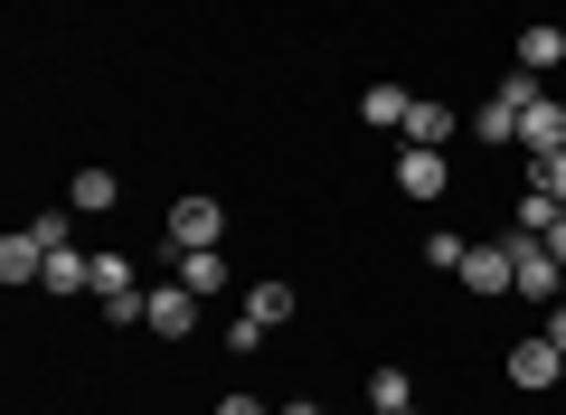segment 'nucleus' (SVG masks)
I'll return each mask as SVG.
<instances>
[{
    "label": "nucleus",
    "instance_id": "f3484780",
    "mask_svg": "<svg viewBox=\"0 0 566 415\" xmlns=\"http://www.w3.org/2000/svg\"><path fill=\"white\" fill-rule=\"evenodd\" d=\"M528 189H538L547 208H566V152H528Z\"/></svg>",
    "mask_w": 566,
    "mask_h": 415
},
{
    "label": "nucleus",
    "instance_id": "b1692460",
    "mask_svg": "<svg viewBox=\"0 0 566 415\" xmlns=\"http://www.w3.org/2000/svg\"><path fill=\"white\" fill-rule=\"evenodd\" d=\"M538 331H547V340L566 350V302H547V321H538Z\"/></svg>",
    "mask_w": 566,
    "mask_h": 415
},
{
    "label": "nucleus",
    "instance_id": "9d476101",
    "mask_svg": "<svg viewBox=\"0 0 566 415\" xmlns=\"http://www.w3.org/2000/svg\"><path fill=\"white\" fill-rule=\"evenodd\" d=\"M293 312H303V293H293V283H245V321H255V331H283Z\"/></svg>",
    "mask_w": 566,
    "mask_h": 415
},
{
    "label": "nucleus",
    "instance_id": "1a4fd4ad",
    "mask_svg": "<svg viewBox=\"0 0 566 415\" xmlns=\"http://www.w3.org/2000/svg\"><path fill=\"white\" fill-rule=\"evenodd\" d=\"M520 152H566V104H557V95H538V104L520 114Z\"/></svg>",
    "mask_w": 566,
    "mask_h": 415
},
{
    "label": "nucleus",
    "instance_id": "39448f33",
    "mask_svg": "<svg viewBox=\"0 0 566 415\" xmlns=\"http://www.w3.org/2000/svg\"><path fill=\"white\" fill-rule=\"evenodd\" d=\"M444 189H453L444 152H424V142H406V152H397V198H444Z\"/></svg>",
    "mask_w": 566,
    "mask_h": 415
},
{
    "label": "nucleus",
    "instance_id": "0eeeda50",
    "mask_svg": "<svg viewBox=\"0 0 566 415\" xmlns=\"http://www.w3.org/2000/svg\"><path fill=\"white\" fill-rule=\"evenodd\" d=\"M453 133H463V114H453L444 95H416V114H406V142H424V152H444Z\"/></svg>",
    "mask_w": 566,
    "mask_h": 415
},
{
    "label": "nucleus",
    "instance_id": "412c9836",
    "mask_svg": "<svg viewBox=\"0 0 566 415\" xmlns=\"http://www.w3.org/2000/svg\"><path fill=\"white\" fill-rule=\"evenodd\" d=\"M142 302H151V293H104V302H95V312H104V321H114V331H133V321H142Z\"/></svg>",
    "mask_w": 566,
    "mask_h": 415
},
{
    "label": "nucleus",
    "instance_id": "ddd939ff",
    "mask_svg": "<svg viewBox=\"0 0 566 415\" xmlns=\"http://www.w3.org/2000/svg\"><path fill=\"white\" fill-rule=\"evenodd\" d=\"M170 274H180L199 302H208V293H227V256H218V246H199V256H170Z\"/></svg>",
    "mask_w": 566,
    "mask_h": 415
},
{
    "label": "nucleus",
    "instance_id": "393cba45",
    "mask_svg": "<svg viewBox=\"0 0 566 415\" xmlns=\"http://www.w3.org/2000/svg\"><path fill=\"white\" fill-rule=\"evenodd\" d=\"M274 415H322V406H312V396H293V406H274Z\"/></svg>",
    "mask_w": 566,
    "mask_h": 415
},
{
    "label": "nucleus",
    "instance_id": "bb28decb",
    "mask_svg": "<svg viewBox=\"0 0 566 415\" xmlns=\"http://www.w3.org/2000/svg\"><path fill=\"white\" fill-rule=\"evenodd\" d=\"M557 387H566V377H557Z\"/></svg>",
    "mask_w": 566,
    "mask_h": 415
},
{
    "label": "nucleus",
    "instance_id": "f03ea898",
    "mask_svg": "<svg viewBox=\"0 0 566 415\" xmlns=\"http://www.w3.org/2000/svg\"><path fill=\"white\" fill-rule=\"evenodd\" d=\"M218 237H227L218 198H170V208H161V246H170V256H199V246H218Z\"/></svg>",
    "mask_w": 566,
    "mask_h": 415
},
{
    "label": "nucleus",
    "instance_id": "20e7f679",
    "mask_svg": "<svg viewBox=\"0 0 566 415\" xmlns=\"http://www.w3.org/2000/svg\"><path fill=\"white\" fill-rule=\"evenodd\" d=\"M142 321H151L161 340H189V331H199V293H189L180 274H170V283H151V302H142Z\"/></svg>",
    "mask_w": 566,
    "mask_h": 415
},
{
    "label": "nucleus",
    "instance_id": "6e6552de",
    "mask_svg": "<svg viewBox=\"0 0 566 415\" xmlns=\"http://www.w3.org/2000/svg\"><path fill=\"white\" fill-rule=\"evenodd\" d=\"M463 283H472V302H501V293H510V246H472V256H463Z\"/></svg>",
    "mask_w": 566,
    "mask_h": 415
},
{
    "label": "nucleus",
    "instance_id": "cd10ccee",
    "mask_svg": "<svg viewBox=\"0 0 566 415\" xmlns=\"http://www.w3.org/2000/svg\"><path fill=\"white\" fill-rule=\"evenodd\" d=\"M557 302H566V293H557Z\"/></svg>",
    "mask_w": 566,
    "mask_h": 415
},
{
    "label": "nucleus",
    "instance_id": "4be33fe9",
    "mask_svg": "<svg viewBox=\"0 0 566 415\" xmlns=\"http://www.w3.org/2000/svg\"><path fill=\"white\" fill-rule=\"evenodd\" d=\"M218 415H274V406H264V396H245V387H237V396H218Z\"/></svg>",
    "mask_w": 566,
    "mask_h": 415
},
{
    "label": "nucleus",
    "instance_id": "5701e85b",
    "mask_svg": "<svg viewBox=\"0 0 566 415\" xmlns=\"http://www.w3.org/2000/svg\"><path fill=\"white\" fill-rule=\"evenodd\" d=\"M538 237H547V256H557V264H566V208H557V218H547V227H538Z\"/></svg>",
    "mask_w": 566,
    "mask_h": 415
},
{
    "label": "nucleus",
    "instance_id": "9b49d317",
    "mask_svg": "<svg viewBox=\"0 0 566 415\" xmlns=\"http://www.w3.org/2000/svg\"><path fill=\"white\" fill-rule=\"evenodd\" d=\"M114 198H123V179H114V170H95V160H85V170L66 179V208H76V218H104Z\"/></svg>",
    "mask_w": 566,
    "mask_h": 415
},
{
    "label": "nucleus",
    "instance_id": "423d86ee",
    "mask_svg": "<svg viewBox=\"0 0 566 415\" xmlns=\"http://www.w3.org/2000/svg\"><path fill=\"white\" fill-rule=\"evenodd\" d=\"M0 283H48V246H39V227H10V237H0Z\"/></svg>",
    "mask_w": 566,
    "mask_h": 415
},
{
    "label": "nucleus",
    "instance_id": "6ab92c4d",
    "mask_svg": "<svg viewBox=\"0 0 566 415\" xmlns=\"http://www.w3.org/2000/svg\"><path fill=\"white\" fill-rule=\"evenodd\" d=\"M463 256H472V246L453 237V227H434V237H424V264H434V274H463Z\"/></svg>",
    "mask_w": 566,
    "mask_h": 415
},
{
    "label": "nucleus",
    "instance_id": "a211bd4d",
    "mask_svg": "<svg viewBox=\"0 0 566 415\" xmlns=\"http://www.w3.org/2000/svg\"><path fill=\"white\" fill-rule=\"evenodd\" d=\"M104 293H142V283H133V256H114V246L95 256V302H104Z\"/></svg>",
    "mask_w": 566,
    "mask_h": 415
},
{
    "label": "nucleus",
    "instance_id": "f257e3e1",
    "mask_svg": "<svg viewBox=\"0 0 566 415\" xmlns=\"http://www.w3.org/2000/svg\"><path fill=\"white\" fill-rule=\"evenodd\" d=\"M501 246H510V293H520V302H538V312H547V302L566 293V264L547 256V237H520V227H510Z\"/></svg>",
    "mask_w": 566,
    "mask_h": 415
},
{
    "label": "nucleus",
    "instance_id": "a878e982",
    "mask_svg": "<svg viewBox=\"0 0 566 415\" xmlns=\"http://www.w3.org/2000/svg\"><path fill=\"white\" fill-rule=\"evenodd\" d=\"M397 415H424V406H397Z\"/></svg>",
    "mask_w": 566,
    "mask_h": 415
},
{
    "label": "nucleus",
    "instance_id": "dca6fc26",
    "mask_svg": "<svg viewBox=\"0 0 566 415\" xmlns=\"http://www.w3.org/2000/svg\"><path fill=\"white\" fill-rule=\"evenodd\" d=\"M472 142H520V104H510V95H491L482 114H472Z\"/></svg>",
    "mask_w": 566,
    "mask_h": 415
},
{
    "label": "nucleus",
    "instance_id": "f8f14e48",
    "mask_svg": "<svg viewBox=\"0 0 566 415\" xmlns=\"http://www.w3.org/2000/svg\"><path fill=\"white\" fill-rule=\"evenodd\" d=\"M510 58H520L528 76H557V66H566V29H547V20L520 29V48H510Z\"/></svg>",
    "mask_w": 566,
    "mask_h": 415
},
{
    "label": "nucleus",
    "instance_id": "4468645a",
    "mask_svg": "<svg viewBox=\"0 0 566 415\" xmlns=\"http://www.w3.org/2000/svg\"><path fill=\"white\" fill-rule=\"evenodd\" d=\"M406 114H416V95H406V85H368V95H359V123H378V133H387V123L406 133Z\"/></svg>",
    "mask_w": 566,
    "mask_h": 415
},
{
    "label": "nucleus",
    "instance_id": "7ed1b4c3",
    "mask_svg": "<svg viewBox=\"0 0 566 415\" xmlns=\"http://www.w3.org/2000/svg\"><path fill=\"white\" fill-rule=\"evenodd\" d=\"M557 377H566V350H557L547 331L510 340V387H528V396H538V387H557Z\"/></svg>",
    "mask_w": 566,
    "mask_h": 415
},
{
    "label": "nucleus",
    "instance_id": "aec40b11",
    "mask_svg": "<svg viewBox=\"0 0 566 415\" xmlns=\"http://www.w3.org/2000/svg\"><path fill=\"white\" fill-rule=\"evenodd\" d=\"M29 227H39V246H48V256H57V246H76V208H39Z\"/></svg>",
    "mask_w": 566,
    "mask_h": 415
},
{
    "label": "nucleus",
    "instance_id": "2eb2a0df",
    "mask_svg": "<svg viewBox=\"0 0 566 415\" xmlns=\"http://www.w3.org/2000/svg\"><path fill=\"white\" fill-rule=\"evenodd\" d=\"M397 406H416V377L406 369H368V415H397Z\"/></svg>",
    "mask_w": 566,
    "mask_h": 415
}]
</instances>
